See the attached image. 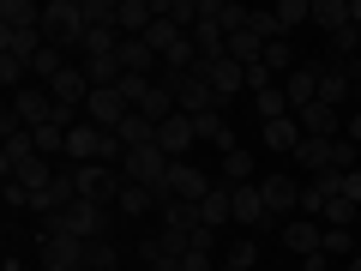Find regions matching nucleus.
<instances>
[{
	"instance_id": "6e6552de",
	"label": "nucleus",
	"mask_w": 361,
	"mask_h": 271,
	"mask_svg": "<svg viewBox=\"0 0 361 271\" xmlns=\"http://www.w3.org/2000/svg\"><path fill=\"white\" fill-rule=\"evenodd\" d=\"M295 121H301V139H343V109H331V103L295 109Z\"/></svg>"
},
{
	"instance_id": "bf43d9fd",
	"label": "nucleus",
	"mask_w": 361,
	"mask_h": 271,
	"mask_svg": "<svg viewBox=\"0 0 361 271\" xmlns=\"http://www.w3.org/2000/svg\"><path fill=\"white\" fill-rule=\"evenodd\" d=\"M349 78H355V90H361V54H355V61H349Z\"/></svg>"
},
{
	"instance_id": "864d4df0",
	"label": "nucleus",
	"mask_w": 361,
	"mask_h": 271,
	"mask_svg": "<svg viewBox=\"0 0 361 271\" xmlns=\"http://www.w3.org/2000/svg\"><path fill=\"white\" fill-rule=\"evenodd\" d=\"M6 211H30V193L18 187V181H6Z\"/></svg>"
},
{
	"instance_id": "f3484780",
	"label": "nucleus",
	"mask_w": 361,
	"mask_h": 271,
	"mask_svg": "<svg viewBox=\"0 0 361 271\" xmlns=\"http://www.w3.org/2000/svg\"><path fill=\"white\" fill-rule=\"evenodd\" d=\"M283 97H289V115L307 103H319V66H295V73L283 78Z\"/></svg>"
},
{
	"instance_id": "de8ad7c7",
	"label": "nucleus",
	"mask_w": 361,
	"mask_h": 271,
	"mask_svg": "<svg viewBox=\"0 0 361 271\" xmlns=\"http://www.w3.org/2000/svg\"><path fill=\"white\" fill-rule=\"evenodd\" d=\"M355 217H361V205H349V199H331L325 205V229H349Z\"/></svg>"
},
{
	"instance_id": "e433bc0d",
	"label": "nucleus",
	"mask_w": 361,
	"mask_h": 271,
	"mask_svg": "<svg viewBox=\"0 0 361 271\" xmlns=\"http://www.w3.org/2000/svg\"><path fill=\"white\" fill-rule=\"evenodd\" d=\"M121 97H127V109H145V97L157 90V78H145V73H121Z\"/></svg>"
},
{
	"instance_id": "5701e85b",
	"label": "nucleus",
	"mask_w": 361,
	"mask_h": 271,
	"mask_svg": "<svg viewBox=\"0 0 361 271\" xmlns=\"http://www.w3.org/2000/svg\"><path fill=\"white\" fill-rule=\"evenodd\" d=\"M49 49V42H42V30H0V54H13V61H37V54Z\"/></svg>"
},
{
	"instance_id": "dca6fc26",
	"label": "nucleus",
	"mask_w": 361,
	"mask_h": 271,
	"mask_svg": "<svg viewBox=\"0 0 361 271\" xmlns=\"http://www.w3.org/2000/svg\"><path fill=\"white\" fill-rule=\"evenodd\" d=\"M283 241H289V253H301V259H307V253H325V229H319L313 217H289V223H283Z\"/></svg>"
},
{
	"instance_id": "c9c22d12",
	"label": "nucleus",
	"mask_w": 361,
	"mask_h": 271,
	"mask_svg": "<svg viewBox=\"0 0 361 271\" xmlns=\"http://www.w3.org/2000/svg\"><path fill=\"white\" fill-rule=\"evenodd\" d=\"M229 54H235L241 66H259V61H265V42H259L253 30H235V37H229Z\"/></svg>"
},
{
	"instance_id": "3c124183",
	"label": "nucleus",
	"mask_w": 361,
	"mask_h": 271,
	"mask_svg": "<svg viewBox=\"0 0 361 271\" xmlns=\"http://www.w3.org/2000/svg\"><path fill=\"white\" fill-rule=\"evenodd\" d=\"M139 259H145V271H180V259H163V253H157V241H145Z\"/></svg>"
},
{
	"instance_id": "a211bd4d",
	"label": "nucleus",
	"mask_w": 361,
	"mask_h": 271,
	"mask_svg": "<svg viewBox=\"0 0 361 271\" xmlns=\"http://www.w3.org/2000/svg\"><path fill=\"white\" fill-rule=\"evenodd\" d=\"M151 25H157V0H121V18H115L121 37H145Z\"/></svg>"
},
{
	"instance_id": "ddd939ff",
	"label": "nucleus",
	"mask_w": 361,
	"mask_h": 271,
	"mask_svg": "<svg viewBox=\"0 0 361 271\" xmlns=\"http://www.w3.org/2000/svg\"><path fill=\"white\" fill-rule=\"evenodd\" d=\"M259 193H265L271 217H289V211H301V187H295L289 175H265V181H259Z\"/></svg>"
},
{
	"instance_id": "052dcab7",
	"label": "nucleus",
	"mask_w": 361,
	"mask_h": 271,
	"mask_svg": "<svg viewBox=\"0 0 361 271\" xmlns=\"http://www.w3.org/2000/svg\"><path fill=\"white\" fill-rule=\"evenodd\" d=\"M0 271H25V259H6V265H0Z\"/></svg>"
},
{
	"instance_id": "f704fd0d",
	"label": "nucleus",
	"mask_w": 361,
	"mask_h": 271,
	"mask_svg": "<svg viewBox=\"0 0 361 271\" xmlns=\"http://www.w3.org/2000/svg\"><path fill=\"white\" fill-rule=\"evenodd\" d=\"M271 13H277L283 30H301V25H313V0H277Z\"/></svg>"
},
{
	"instance_id": "0eeeda50",
	"label": "nucleus",
	"mask_w": 361,
	"mask_h": 271,
	"mask_svg": "<svg viewBox=\"0 0 361 271\" xmlns=\"http://www.w3.org/2000/svg\"><path fill=\"white\" fill-rule=\"evenodd\" d=\"M42 247V271H85V241H73V235H37Z\"/></svg>"
},
{
	"instance_id": "72a5a7b5",
	"label": "nucleus",
	"mask_w": 361,
	"mask_h": 271,
	"mask_svg": "<svg viewBox=\"0 0 361 271\" xmlns=\"http://www.w3.org/2000/svg\"><path fill=\"white\" fill-rule=\"evenodd\" d=\"M85 271H121V253H115V241H85Z\"/></svg>"
},
{
	"instance_id": "f03ea898",
	"label": "nucleus",
	"mask_w": 361,
	"mask_h": 271,
	"mask_svg": "<svg viewBox=\"0 0 361 271\" xmlns=\"http://www.w3.org/2000/svg\"><path fill=\"white\" fill-rule=\"evenodd\" d=\"M85 6H78V0H49V6H42V42H49V49H85Z\"/></svg>"
},
{
	"instance_id": "f8f14e48",
	"label": "nucleus",
	"mask_w": 361,
	"mask_h": 271,
	"mask_svg": "<svg viewBox=\"0 0 361 271\" xmlns=\"http://www.w3.org/2000/svg\"><path fill=\"white\" fill-rule=\"evenodd\" d=\"M211 187H217V181H205V169H199V163H175V169H169V193H175V199H193V205H205Z\"/></svg>"
},
{
	"instance_id": "4d7b16f0",
	"label": "nucleus",
	"mask_w": 361,
	"mask_h": 271,
	"mask_svg": "<svg viewBox=\"0 0 361 271\" xmlns=\"http://www.w3.org/2000/svg\"><path fill=\"white\" fill-rule=\"evenodd\" d=\"M325 265H331V253H307L301 259V271H325Z\"/></svg>"
},
{
	"instance_id": "4be33fe9",
	"label": "nucleus",
	"mask_w": 361,
	"mask_h": 271,
	"mask_svg": "<svg viewBox=\"0 0 361 271\" xmlns=\"http://www.w3.org/2000/svg\"><path fill=\"white\" fill-rule=\"evenodd\" d=\"M163 229H187V235H193V229H205V211H199L193 199H175V193H169L163 199Z\"/></svg>"
},
{
	"instance_id": "8fccbe9b",
	"label": "nucleus",
	"mask_w": 361,
	"mask_h": 271,
	"mask_svg": "<svg viewBox=\"0 0 361 271\" xmlns=\"http://www.w3.org/2000/svg\"><path fill=\"white\" fill-rule=\"evenodd\" d=\"M325 253H331V259H355V241H349V229H325Z\"/></svg>"
},
{
	"instance_id": "a18cd8bd",
	"label": "nucleus",
	"mask_w": 361,
	"mask_h": 271,
	"mask_svg": "<svg viewBox=\"0 0 361 271\" xmlns=\"http://www.w3.org/2000/svg\"><path fill=\"white\" fill-rule=\"evenodd\" d=\"M247 30H253L259 42H289V30L277 25V13H253V25H247Z\"/></svg>"
},
{
	"instance_id": "423d86ee",
	"label": "nucleus",
	"mask_w": 361,
	"mask_h": 271,
	"mask_svg": "<svg viewBox=\"0 0 361 271\" xmlns=\"http://www.w3.org/2000/svg\"><path fill=\"white\" fill-rule=\"evenodd\" d=\"M235 223H247V235H265V229H277V217H271L265 193H259V181L235 187Z\"/></svg>"
},
{
	"instance_id": "5fc2aeb1",
	"label": "nucleus",
	"mask_w": 361,
	"mask_h": 271,
	"mask_svg": "<svg viewBox=\"0 0 361 271\" xmlns=\"http://www.w3.org/2000/svg\"><path fill=\"white\" fill-rule=\"evenodd\" d=\"M337 199H349V205H361V169H349V175H343V193H337Z\"/></svg>"
},
{
	"instance_id": "f257e3e1",
	"label": "nucleus",
	"mask_w": 361,
	"mask_h": 271,
	"mask_svg": "<svg viewBox=\"0 0 361 271\" xmlns=\"http://www.w3.org/2000/svg\"><path fill=\"white\" fill-rule=\"evenodd\" d=\"M42 229H49V235H73V241H103V235H109V205H97V199H73V205H61L54 217H42Z\"/></svg>"
},
{
	"instance_id": "bb28decb",
	"label": "nucleus",
	"mask_w": 361,
	"mask_h": 271,
	"mask_svg": "<svg viewBox=\"0 0 361 271\" xmlns=\"http://www.w3.org/2000/svg\"><path fill=\"white\" fill-rule=\"evenodd\" d=\"M115 139L127 145V151H145V145H157V121H151V115H127V121L115 127Z\"/></svg>"
},
{
	"instance_id": "c85d7f7f",
	"label": "nucleus",
	"mask_w": 361,
	"mask_h": 271,
	"mask_svg": "<svg viewBox=\"0 0 361 271\" xmlns=\"http://www.w3.org/2000/svg\"><path fill=\"white\" fill-rule=\"evenodd\" d=\"M187 37H193V49H199V61H217V54H229V37H223L217 25H205V18H199V25L187 30Z\"/></svg>"
},
{
	"instance_id": "393cba45",
	"label": "nucleus",
	"mask_w": 361,
	"mask_h": 271,
	"mask_svg": "<svg viewBox=\"0 0 361 271\" xmlns=\"http://www.w3.org/2000/svg\"><path fill=\"white\" fill-rule=\"evenodd\" d=\"M0 30H42V6L37 0H6L0 6Z\"/></svg>"
},
{
	"instance_id": "ea45409f",
	"label": "nucleus",
	"mask_w": 361,
	"mask_h": 271,
	"mask_svg": "<svg viewBox=\"0 0 361 271\" xmlns=\"http://www.w3.org/2000/svg\"><path fill=\"white\" fill-rule=\"evenodd\" d=\"M223 181H229V187H247V181H253V151H229L223 157Z\"/></svg>"
},
{
	"instance_id": "603ef678",
	"label": "nucleus",
	"mask_w": 361,
	"mask_h": 271,
	"mask_svg": "<svg viewBox=\"0 0 361 271\" xmlns=\"http://www.w3.org/2000/svg\"><path fill=\"white\" fill-rule=\"evenodd\" d=\"M271 78H277V73H271L265 61H259V66H247V90H253V97H259V90H271Z\"/></svg>"
},
{
	"instance_id": "49530a36",
	"label": "nucleus",
	"mask_w": 361,
	"mask_h": 271,
	"mask_svg": "<svg viewBox=\"0 0 361 271\" xmlns=\"http://www.w3.org/2000/svg\"><path fill=\"white\" fill-rule=\"evenodd\" d=\"M265 66H271V73H295V49H289V42H265Z\"/></svg>"
},
{
	"instance_id": "79ce46f5",
	"label": "nucleus",
	"mask_w": 361,
	"mask_h": 271,
	"mask_svg": "<svg viewBox=\"0 0 361 271\" xmlns=\"http://www.w3.org/2000/svg\"><path fill=\"white\" fill-rule=\"evenodd\" d=\"M0 85L13 90V97H18V90H30V66L13 61V54H0Z\"/></svg>"
},
{
	"instance_id": "c756f323",
	"label": "nucleus",
	"mask_w": 361,
	"mask_h": 271,
	"mask_svg": "<svg viewBox=\"0 0 361 271\" xmlns=\"http://www.w3.org/2000/svg\"><path fill=\"white\" fill-rule=\"evenodd\" d=\"M66 133H73L66 121H49V127H37V133H30V139H37V157H49V163H54V157H66Z\"/></svg>"
},
{
	"instance_id": "58836bf2",
	"label": "nucleus",
	"mask_w": 361,
	"mask_h": 271,
	"mask_svg": "<svg viewBox=\"0 0 361 271\" xmlns=\"http://www.w3.org/2000/svg\"><path fill=\"white\" fill-rule=\"evenodd\" d=\"M115 205L127 211V217H145V211L157 205V193H151V187H133V181H127V187H121V199H115Z\"/></svg>"
},
{
	"instance_id": "09e8293b",
	"label": "nucleus",
	"mask_w": 361,
	"mask_h": 271,
	"mask_svg": "<svg viewBox=\"0 0 361 271\" xmlns=\"http://www.w3.org/2000/svg\"><path fill=\"white\" fill-rule=\"evenodd\" d=\"M355 151H361V145H349V139H331V169H337V175H349V169H355Z\"/></svg>"
},
{
	"instance_id": "2eb2a0df",
	"label": "nucleus",
	"mask_w": 361,
	"mask_h": 271,
	"mask_svg": "<svg viewBox=\"0 0 361 271\" xmlns=\"http://www.w3.org/2000/svg\"><path fill=\"white\" fill-rule=\"evenodd\" d=\"M54 103L61 109H78V115H85V103H90V78H85V66H66L61 78H54Z\"/></svg>"
},
{
	"instance_id": "4468645a",
	"label": "nucleus",
	"mask_w": 361,
	"mask_h": 271,
	"mask_svg": "<svg viewBox=\"0 0 361 271\" xmlns=\"http://www.w3.org/2000/svg\"><path fill=\"white\" fill-rule=\"evenodd\" d=\"M103 157V127H90V121H78L73 133H66V163H97Z\"/></svg>"
},
{
	"instance_id": "aec40b11",
	"label": "nucleus",
	"mask_w": 361,
	"mask_h": 271,
	"mask_svg": "<svg viewBox=\"0 0 361 271\" xmlns=\"http://www.w3.org/2000/svg\"><path fill=\"white\" fill-rule=\"evenodd\" d=\"M157 54H151V42L145 37H121V73H145V78H157Z\"/></svg>"
},
{
	"instance_id": "9b49d317",
	"label": "nucleus",
	"mask_w": 361,
	"mask_h": 271,
	"mask_svg": "<svg viewBox=\"0 0 361 271\" xmlns=\"http://www.w3.org/2000/svg\"><path fill=\"white\" fill-rule=\"evenodd\" d=\"M193 139H199V133H193V121H187V115H169L163 127H157V151H163L169 163H180V157L193 151Z\"/></svg>"
},
{
	"instance_id": "b1692460",
	"label": "nucleus",
	"mask_w": 361,
	"mask_h": 271,
	"mask_svg": "<svg viewBox=\"0 0 361 271\" xmlns=\"http://www.w3.org/2000/svg\"><path fill=\"white\" fill-rule=\"evenodd\" d=\"M54 175H61V169H54L49 157H30V163H18V169H13L6 181H18L25 193H42V187H54Z\"/></svg>"
},
{
	"instance_id": "1a4fd4ad",
	"label": "nucleus",
	"mask_w": 361,
	"mask_h": 271,
	"mask_svg": "<svg viewBox=\"0 0 361 271\" xmlns=\"http://www.w3.org/2000/svg\"><path fill=\"white\" fill-rule=\"evenodd\" d=\"M199 73L211 78V90H217L223 103H229V97H241V90H247V66L235 61V54H217V61H205V66H199Z\"/></svg>"
},
{
	"instance_id": "6e6d98bb",
	"label": "nucleus",
	"mask_w": 361,
	"mask_h": 271,
	"mask_svg": "<svg viewBox=\"0 0 361 271\" xmlns=\"http://www.w3.org/2000/svg\"><path fill=\"white\" fill-rule=\"evenodd\" d=\"M343 139L361 145V109H349V115H343Z\"/></svg>"
},
{
	"instance_id": "680f3d73",
	"label": "nucleus",
	"mask_w": 361,
	"mask_h": 271,
	"mask_svg": "<svg viewBox=\"0 0 361 271\" xmlns=\"http://www.w3.org/2000/svg\"><path fill=\"white\" fill-rule=\"evenodd\" d=\"M355 109H361V90H355Z\"/></svg>"
},
{
	"instance_id": "13d9d810",
	"label": "nucleus",
	"mask_w": 361,
	"mask_h": 271,
	"mask_svg": "<svg viewBox=\"0 0 361 271\" xmlns=\"http://www.w3.org/2000/svg\"><path fill=\"white\" fill-rule=\"evenodd\" d=\"M349 25H355V30H361V0H349Z\"/></svg>"
},
{
	"instance_id": "37998d69",
	"label": "nucleus",
	"mask_w": 361,
	"mask_h": 271,
	"mask_svg": "<svg viewBox=\"0 0 361 271\" xmlns=\"http://www.w3.org/2000/svg\"><path fill=\"white\" fill-rule=\"evenodd\" d=\"M253 259H259V247H253V235H247V241H235L229 253H223L217 271H253Z\"/></svg>"
},
{
	"instance_id": "2f4dec72",
	"label": "nucleus",
	"mask_w": 361,
	"mask_h": 271,
	"mask_svg": "<svg viewBox=\"0 0 361 271\" xmlns=\"http://www.w3.org/2000/svg\"><path fill=\"white\" fill-rule=\"evenodd\" d=\"M180 37H187V30H175V25H169V18H163V0H157V25L145 30V42H151V54H157V61H163V54L175 49Z\"/></svg>"
},
{
	"instance_id": "20e7f679",
	"label": "nucleus",
	"mask_w": 361,
	"mask_h": 271,
	"mask_svg": "<svg viewBox=\"0 0 361 271\" xmlns=\"http://www.w3.org/2000/svg\"><path fill=\"white\" fill-rule=\"evenodd\" d=\"M6 115H13L25 133H37V127H49V121H61V103H54L49 85H30V90H18V97H13V109H6Z\"/></svg>"
},
{
	"instance_id": "7ed1b4c3",
	"label": "nucleus",
	"mask_w": 361,
	"mask_h": 271,
	"mask_svg": "<svg viewBox=\"0 0 361 271\" xmlns=\"http://www.w3.org/2000/svg\"><path fill=\"white\" fill-rule=\"evenodd\" d=\"M163 85L175 90V109H180V115H217V109H223V97L211 90L205 73H163Z\"/></svg>"
},
{
	"instance_id": "412c9836",
	"label": "nucleus",
	"mask_w": 361,
	"mask_h": 271,
	"mask_svg": "<svg viewBox=\"0 0 361 271\" xmlns=\"http://www.w3.org/2000/svg\"><path fill=\"white\" fill-rule=\"evenodd\" d=\"M187 121H193V133H199V139H211L223 157H229V151H241V139H235V127H229L223 115H187Z\"/></svg>"
},
{
	"instance_id": "4c0bfd02",
	"label": "nucleus",
	"mask_w": 361,
	"mask_h": 271,
	"mask_svg": "<svg viewBox=\"0 0 361 271\" xmlns=\"http://www.w3.org/2000/svg\"><path fill=\"white\" fill-rule=\"evenodd\" d=\"M253 109H259V127H265V121H277V115H289V97H283V85L259 90V97H253Z\"/></svg>"
},
{
	"instance_id": "39448f33",
	"label": "nucleus",
	"mask_w": 361,
	"mask_h": 271,
	"mask_svg": "<svg viewBox=\"0 0 361 271\" xmlns=\"http://www.w3.org/2000/svg\"><path fill=\"white\" fill-rule=\"evenodd\" d=\"M73 175H78V199H97V205H115L121 187H127V175L109 163H78Z\"/></svg>"
},
{
	"instance_id": "cd10ccee",
	"label": "nucleus",
	"mask_w": 361,
	"mask_h": 271,
	"mask_svg": "<svg viewBox=\"0 0 361 271\" xmlns=\"http://www.w3.org/2000/svg\"><path fill=\"white\" fill-rule=\"evenodd\" d=\"M313 25H319L325 37L349 30V0H313Z\"/></svg>"
},
{
	"instance_id": "9d476101",
	"label": "nucleus",
	"mask_w": 361,
	"mask_h": 271,
	"mask_svg": "<svg viewBox=\"0 0 361 271\" xmlns=\"http://www.w3.org/2000/svg\"><path fill=\"white\" fill-rule=\"evenodd\" d=\"M85 115H90V127H103V133H115L121 121L133 115V109H127V97H121V90H90V103H85Z\"/></svg>"
},
{
	"instance_id": "a19ab883",
	"label": "nucleus",
	"mask_w": 361,
	"mask_h": 271,
	"mask_svg": "<svg viewBox=\"0 0 361 271\" xmlns=\"http://www.w3.org/2000/svg\"><path fill=\"white\" fill-rule=\"evenodd\" d=\"M163 18L175 30H193L199 25V0H163Z\"/></svg>"
},
{
	"instance_id": "c03bdc74",
	"label": "nucleus",
	"mask_w": 361,
	"mask_h": 271,
	"mask_svg": "<svg viewBox=\"0 0 361 271\" xmlns=\"http://www.w3.org/2000/svg\"><path fill=\"white\" fill-rule=\"evenodd\" d=\"M331 54H337V66H349V61L361 54V30H355V25H349V30H337V37H331Z\"/></svg>"
},
{
	"instance_id": "6ab92c4d",
	"label": "nucleus",
	"mask_w": 361,
	"mask_h": 271,
	"mask_svg": "<svg viewBox=\"0 0 361 271\" xmlns=\"http://www.w3.org/2000/svg\"><path fill=\"white\" fill-rule=\"evenodd\" d=\"M349 97H355V78H349V66H319V103L343 109Z\"/></svg>"
},
{
	"instance_id": "a878e982",
	"label": "nucleus",
	"mask_w": 361,
	"mask_h": 271,
	"mask_svg": "<svg viewBox=\"0 0 361 271\" xmlns=\"http://www.w3.org/2000/svg\"><path fill=\"white\" fill-rule=\"evenodd\" d=\"M259 133H265V145H271V151H289V157H295V145H301V121H295V115H277V121H265Z\"/></svg>"
},
{
	"instance_id": "7c9ffc66",
	"label": "nucleus",
	"mask_w": 361,
	"mask_h": 271,
	"mask_svg": "<svg viewBox=\"0 0 361 271\" xmlns=\"http://www.w3.org/2000/svg\"><path fill=\"white\" fill-rule=\"evenodd\" d=\"M30 157H37V139H30L25 127H18V133H6V151H0V169L13 175L18 163H30Z\"/></svg>"
},
{
	"instance_id": "473e14b6",
	"label": "nucleus",
	"mask_w": 361,
	"mask_h": 271,
	"mask_svg": "<svg viewBox=\"0 0 361 271\" xmlns=\"http://www.w3.org/2000/svg\"><path fill=\"white\" fill-rule=\"evenodd\" d=\"M295 163H307L313 175H325V169H331V139H301L295 145Z\"/></svg>"
}]
</instances>
